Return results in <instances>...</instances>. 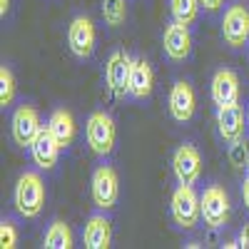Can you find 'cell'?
<instances>
[{"label": "cell", "instance_id": "6da1fadb", "mask_svg": "<svg viewBox=\"0 0 249 249\" xmlns=\"http://www.w3.org/2000/svg\"><path fill=\"white\" fill-rule=\"evenodd\" d=\"M45 197H48V190H45V179L40 172L25 170L18 175L15 187H13V207L23 219L40 217V212L45 207Z\"/></svg>", "mask_w": 249, "mask_h": 249}, {"label": "cell", "instance_id": "7a4b0ae2", "mask_svg": "<svg viewBox=\"0 0 249 249\" xmlns=\"http://www.w3.org/2000/svg\"><path fill=\"white\" fill-rule=\"evenodd\" d=\"M170 214L179 230H195L202 222V199L195 190V184L177 182L170 197Z\"/></svg>", "mask_w": 249, "mask_h": 249}, {"label": "cell", "instance_id": "3957f363", "mask_svg": "<svg viewBox=\"0 0 249 249\" xmlns=\"http://www.w3.org/2000/svg\"><path fill=\"white\" fill-rule=\"evenodd\" d=\"M85 140H88V147L92 150V155L110 157L115 150V142H117V124L112 115L105 110L90 112L85 122Z\"/></svg>", "mask_w": 249, "mask_h": 249}, {"label": "cell", "instance_id": "277c9868", "mask_svg": "<svg viewBox=\"0 0 249 249\" xmlns=\"http://www.w3.org/2000/svg\"><path fill=\"white\" fill-rule=\"evenodd\" d=\"M90 195L92 204L100 212H110L120 197V175L112 164H100L90 177Z\"/></svg>", "mask_w": 249, "mask_h": 249}, {"label": "cell", "instance_id": "5b68a950", "mask_svg": "<svg viewBox=\"0 0 249 249\" xmlns=\"http://www.w3.org/2000/svg\"><path fill=\"white\" fill-rule=\"evenodd\" d=\"M199 199H202V222L207 230H222V227H227L232 204H230V195L224 192V187L217 182L207 184Z\"/></svg>", "mask_w": 249, "mask_h": 249}, {"label": "cell", "instance_id": "8992f818", "mask_svg": "<svg viewBox=\"0 0 249 249\" xmlns=\"http://www.w3.org/2000/svg\"><path fill=\"white\" fill-rule=\"evenodd\" d=\"M219 30H222V40L232 50H239V48L249 45V8L244 3L227 5Z\"/></svg>", "mask_w": 249, "mask_h": 249}, {"label": "cell", "instance_id": "52a82bcc", "mask_svg": "<svg viewBox=\"0 0 249 249\" xmlns=\"http://www.w3.org/2000/svg\"><path fill=\"white\" fill-rule=\"evenodd\" d=\"M130 72H132V55L124 50L110 53L105 62V85L112 97L117 100L130 97Z\"/></svg>", "mask_w": 249, "mask_h": 249}, {"label": "cell", "instance_id": "ba28073f", "mask_svg": "<svg viewBox=\"0 0 249 249\" xmlns=\"http://www.w3.org/2000/svg\"><path fill=\"white\" fill-rule=\"evenodd\" d=\"M97 43L95 23L88 15H75L68 25V48L77 60H90Z\"/></svg>", "mask_w": 249, "mask_h": 249}, {"label": "cell", "instance_id": "9c48e42d", "mask_svg": "<svg viewBox=\"0 0 249 249\" xmlns=\"http://www.w3.org/2000/svg\"><path fill=\"white\" fill-rule=\"evenodd\" d=\"M43 132V120H40V112L33 105H20L13 117H10V135L15 140V144L30 150V144L35 142V137Z\"/></svg>", "mask_w": 249, "mask_h": 249}, {"label": "cell", "instance_id": "30bf717a", "mask_svg": "<svg viewBox=\"0 0 249 249\" xmlns=\"http://www.w3.org/2000/svg\"><path fill=\"white\" fill-rule=\"evenodd\" d=\"M167 110H170V117L179 124L190 122L197 112V95H195V88L192 82L187 80H175L172 88H170V95H167Z\"/></svg>", "mask_w": 249, "mask_h": 249}, {"label": "cell", "instance_id": "8fae6325", "mask_svg": "<svg viewBox=\"0 0 249 249\" xmlns=\"http://www.w3.org/2000/svg\"><path fill=\"white\" fill-rule=\"evenodd\" d=\"M172 175L182 184H195L202 177V155L192 142L177 144L172 152Z\"/></svg>", "mask_w": 249, "mask_h": 249}, {"label": "cell", "instance_id": "7c38bea8", "mask_svg": "<svg viewBox=\"0 0 249 249\" xmlns=\"http://www.w3.org/2000/svg\"><path fill=\"white\" fill-rule=\"evenodd\" d=\"M162 50L172 62H184L192 55V33L190 25H182L177 20L164 28L162 33Z\"/></svg>", "mask_w": 249, "mask_h": 249}, {"label": "cell", "instance_id": "4fadbf2b", "mask_svg": "<svg viewBox=\"0 0 249 249\" xmlns=\"http://www.w3.org/2000/svg\"><path fill=\"white\" fill-rule=\"evenodd\" d=\"M239 75L230 68H219L214 75H212V82H210V95H212V102L217 107H230V105H237L239 102Z\"/></svg>", "mask_w": 249, "mask_h": 249}, {"label": "cell", "instance_id": "5bb4252c", "mask_svg": "<svg viewBox=\"0 0 249 249\" xmlns=\"http://www.w3.org/2000/svg\"><path fill=\"white\" fill-rule=\"evenodd\" d=\"M244 115L239 110V105H230V107H217L214 115V124H217V135L224 144H237L244 135Z\"/></svg>", "mask_w": 249, "mask_h": 249}, {"label": "cell", "instance_id": "9a60e30c", "mask_svg": "<svg viewBox=\"0 0 249 249\" xmlns=\"http://www.w3.org/2000/svg\"><path fill=\"white\" fill-rule=\"evenodd\" d=\"M155 90V70L150 65L147 57H132V72H130V97L137 100V102H144L150 100Z\"/></svg>", "mask_w": 249, "mask_h": 249}, {"label": "cell", "instance_id": "2e32d148", "mask_svg": "<svg viewBox=\"0 0 249 249\" xmlns=\"http://www.w3.org/2000/svg\"><path fill=\"white\" fill-rule=\"evenodd\" d=\"M82 244L88 249H107L112 244V222L107 214H90L82 224Z\"/></svg>", "mask_w": 249, "mask_h": 249}, {"label": "cell", "instance_id": "e0dca14e", "mask_svg": "<svg viewBox=\"0 0 249 249\" xmlns=\"http://www.w3.org/2000/svg\"><path fill=\"white\" fill-rule=\"evenodd\" d=\"M60 142L53 137V132L48 127H43V132H40L35 137V142L30 144V157L33 162L37 164V170H53L57 164V157H60Z\"/></svg>", "mask_w": 249, "mask_h": 249}, {"label": "cell", "instance_id": "ac0fdd59", "mask_svg": "<svg viewBox=\"0 0 249 249\" xmlns=\"http://www.w3.org/2000/svg\"><path fill=\"white\" fill-rule=\"evenodd\" d=\"M45 127L53 132V137L60 142V147H62V150H68L70 144L75 142L77 124H75L72 112H70V110H65V107L53 110V112H50V117H48V124H45Z\"/></svg>", "mask_w": 249, "mask_h": 249}, {"label": "cell", "instance_id": "d6986e66", "mask_svg": "<svg viewBox=\"0 0 249 249\" xmlns=\"http://www.w3.org/2000/svg\"><path fill=\"white\" fill-rule=\"evenodd\" d=\"M43 247L45 249H72V230L68 222L53 219L48 224V230L43 232Z\"/></svg>", "mask_w": 249, "mask_h": 249}, {"label": "cell", "instance_id": "ffe728a7", "mask_svg": "<svg viewBox=\"0 0 249 249\" xmlns=\"http://www.w3.org/2000/svg\"><path fill=\"white\" fill-rule=\"evenodd\" d=\"M100 10L107 28H122L127 23V0H102Z\"/></svg>", "mask_w": 249, "mask_h": 249}, {"label": "cell", "instance_id": "44dd1931", "mask_svg": "<svg viewBox=\"0 0 249 249\" xmlns=\"http://www.w3.org/2000/svg\"><path fill=\"white\" fill-rule=\"evenodd\" d=\"M199 0H170V15L182 25H192L199 15Z\"/></svg>", "mask_w": 249, "mask_h": 249}, {"label": "cell", "instance_id": "7402d4cb", "mask_svg": "<svg viewBox=\"0 0 249 249\" xmlns=\"http://www.w3.org/2000/svg\"><path fill=\"white\" fill-rule=\"evenodd\" d=\"M15 90H18V85H15L13 70H10L8 65H0V105H3V110L13 105Z\"/></svg>", "mask_w": 249, "mask_h": 249}, {"label": "cell", "instance_id": "603a6c76", "mask_svg": "<svg viewBox=\"0 0 249 249\" xmlns=\"http://www.w3.org/2000/svg\"><path fill=\"white\" fill-rule=\"evenodd\" d=\"M18 239H20V234H18L15 222L13 219H3V222H0V247H3V249H15Z\"/></svg>", "mask_w": 249, "mask_h": 249}, {"label": "cell", "instance_id": "cb8c5ba5", "mask_svg": "<svg viewBox=\"0 0 249 249\" xmlns=\"http://www.w3.org/2000/svg\"><path fill=\"white\" fill-rule=\"evenodd\" d=\"M237 242H239V249H249V222L239 230V234H237Z\"/></svg>", "mask_w": 249, "mask_h": 249}, {"label": "cell", "instance_id": "d4e9b609", "mask_svg": "<svg viewBox=\"0 0 249 249\" xmlns=\"http://www.w3.org/2000/svg\"><path fill=\"white\" fill-rule=\"evenodd\" d=\"M202 3V8L207 10V13H217L222 5H224V0H199Z\"/></svg>", "mask_w": 249, "mask_h": 249}, {"label": "cell", "instance_id": "484cf974", "mask_svg": "<svg viewBox=\"0 0 249 249\" xmlns=\"http://www.w3.org/2000/svg\"><path fill=\"white\" fill-rule=\"evenodd\" d=\"M242 199H244V207L249 210V177L242 182Z\"/></svg>", "mask_w": 249, "mask_h": 249}, {"label": "cell", "instance_id": "4316f807", "mask_svg": "<svg viewBox=\"0 0 249 249\" xmlns=\"http://www.w3.org/2000/svg\"><path fill=\"white\" fill-rule=\"evenodd\" d=\"M8 10H10V0H0V18H3V20H5Z\"/></svg>", "mask_w": 249, "mask_h": 249}, {"label": "cell", "instance_id": "83f0119b", "mask_svg": "<svg viewBox=\"0 0 249 249\" xmlns=\"http://www.w3.org/2000/svg\"><path fill=\"white\" fill-rule=\"evenodd\" d=\"M247 177H249V155H247Z\"/></svg>", "mask_w": 249, "mask_h": 249}, {"label": "cell", "instance_id": "f1b7e54d", "mask_svg": "<svg viewBox=\"0 0 249 249\" xmlns=\"http://www.w3.org/2000/svg\"><path fill=\"white\" fill-rule=\"evenodd\" d=\"M247 124H249V107H247Z\"/></svg>", "mask_w": 249, "mask_h": 249}]
</instances>
